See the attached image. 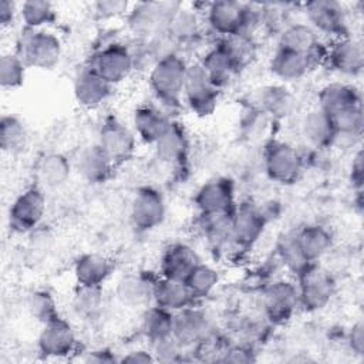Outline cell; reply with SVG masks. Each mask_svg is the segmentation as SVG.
Instances as JSON below:
<instances>
[{
  "label": "cell",
  "instance_id": "6da1fadb",
  "mask_svg": "<svg viewBox=\"0 0 364 364\" xmlns=\"http://www.w3.org/2000/svg\"><path fill=\"white\" fill-rule=\"evenodd\" d=\"M181 4L173 1H144L135 4L128 13V27L141 41L165 34L173 14Z\"/></svg>",
  "mask_w": 364,
  "mask_h": 364
},
{
  "label": "cell",
  "instance_id": "7a4b0ae2",
  "mask_svg": "<svg viewBox=\"0 0 364 364\" xmlns=\"http://www.w3.org/2000/svg\"><path fill=\"white\" fill-rule=\"evenodd\" d=\"M188 65L176 53L158 60L149 73V85L158 100L176 104L183 94Z\"/></svg>",
  "mask_w": 364,
  "mask_h": 364
},
{
  "label": "cell",
  "instance_id": "3957f363",
  "mask_svg": "<svg viewBox=\"0 0 364 364\" xmlns=\"http://www.w3.org/2000/svg\"><path fill=\"white\" fill-rule=\"evenodd\" d=\"M17 54L27 67L51 70L61 58V41L55 34L44 28H27L20 40Z\"/></svg>",
  "mask_w": 364,
  "mask_h": 364
},
{
  "label": "cell",
  "instance_id": "277c9868",
  "mask_svg": "<svg viewBox=\"0 0 364 364\" xmlns=\"http://www.w3.org/2000/svg\"><path fill=\"white\" fill-rule=\"evenodd\" d=\"M299 304L309 311L326 307L336 290L331 273L316 262L309 263L299 274Z\"/></svg>",
  "mask_w": 364,
  "mask_h": 364
},
{
  "label": "cell",
  "instance_id": "5b68a950",
  "mask_svg": "<svg viewBox=\"0 0 364 364\" xmlns=\"http://www.w3.org/2000/svg\"><path fill=\"white\" fill-rule=\"evenodd\" d=\"M219 90L220 88L215 85L200 63L188 65L182 95L185 97L188 107L196 115L206 117L215 111L218 105Z\"/></svg>",
  "mask_w": 364,
  "mask_h": 364
},
{
  "label": "cell",
  "instance_id": "8992f818",
  "mask_svg": "<svg viewBox=\"0 0 364 364\" xmlns=\"http://www.w3.org/2000/svg\"><path fill=\"white\" fill-rule=\"evenodd\" d=\"M46 210V198L40 188L21 192L10 206L9 226L16 233H28L38 228Z\"/></svg>",
  "mask_w": 364,
  "mask_h": 364
},
{
  "label": "cell",
  "instance_id": "52a82bcc",
  "mask_svg": "<svg viewBox=\"0 0 364 364\" xmlns=\"http://www.w3.org/2000/svg\"><path fill=\"white\" fill-rule=\"evenodd\" d=\"M90 67L108 84L114 85L124 81L131 74L135 64L132 51L127 46L112 43L94 54Z\"/></svg>",
  "mask_w": 364,
  "mask_h": 364
},
{
  "label": "cell",
  "instance_id": "ba28073f",
  "mask_svg": "<svg viewBox=\"0 0 364 364\" xmlns=\"http://www.w3.org/2000/svg\"><path fill=\"white\" fill-rule=\"evenodd\" d=\"M264 168L270 179L289 185L299 179L303 161L296 148L286 142H272L264 154Z\"/></svg>",
  "mask_w": 364,
  "mask_h": 364
},
{
  "label": "cell",
  "instance_id": "9c48e42d",
  "mask_svg": "<svg viewBox=\"0 0 364 364\" xmlns=\"http://www.w3.org/2000/svg\"><path fill=\"white\" fill-rule=\"evenodd\" d=\"M75 331L71 323L60 316L43 324L38 334V351L48 358H63L75 348Z\"/></svg>",
  "mask_w": 364,
  "mask_h": 364
},
{
  "label": "cell",
  "instance_id": "30bf717a",
  "mask_svg": "<svg viewBox=\"0 0 364 364\" xmlns=\"http://www.w3.org/2000/svg\"><path fill=\"white\" fill-rule=\"evenodd\" d=\"M98 144L109 155L115 165L128 161L135 151V135L115 117L104 119L100 128Z\"/></svg>",
  "mask_w": 364,
  "mask_h": 364
},
{
  "label": "cell",
  "instance_id": "8fae6325",
  "mask_svg": "<svg viewBox=\"0 0 364 364\" xmlns=\"http://www.w3.org/2000/svg\"><path fill=\"white\" fill-rule=\"evenodd\" d=\"M262 306L272 321L283 323L289 320L299 306L297 286L287 280L270 283L262 293Z\"/></svg>",
  "mask_w": 364,
  "mask_h": 364
},
{
  "label": "cell",
  "instance_id": "7c38bea8",
  "mask_svg": "<svg viewBox=\"0 0 364 364\" xmlns=\"http://www.w3.org/2000/svg\"><path fill=\"white\" fill-rule=\"evenodd\" d=\"M165 212V200L158 189L142 186L136 191L131 205V219L139 230H151L161 225Z\"/></svg>",
  "mask_w": 364,
  "mask_h": 364
},
{
  "label": "cell",
  "instance_id": "4fadbf2b",
  "mask_svg": "<svg viewBox=\"0 0 364 364\" xmlns=\"http://www.w3.org/2000/svg\"><path fill=\"white\" fill-rule=\"evenodd\" d=\"M235 188L228 178H215L203 183L196 195L195 203L202 215H218L233 212Z\"/></svg>",
  "mask_w": 364,
  "mask_h": 364
},
{
  "label": "cell",
  "instance_id": "5bb4252c",
  "mask_svg": "<svg viewBox=\"0 0 364 364\" xmlns=\"http://www.w3.org/2000/svg\"><path fill=\"white\" fill-rule=\"evenodd\" d=\"M306 16L310 26L320 33L347 37L346 11L338 1L314 0L306 4Z\"/></svg>",
  "mask_w": 364,
  "mask_h": 364
},
{
  "label": "cell",
  "instance_id": "9a60e30c",
  "mask_svg": "<svg viewBox=\"0 0 364 364\" xmlns=\"http://www.w3.org/2000/svg\"><path fill=\"white\" fill-rule=\"evenodd\" d=\"M264 226V213L253 203H242L233 210L232 242L243 249H247L257 242Z\"/></svg>",
  "mask_w": 364,
  "mask_h": 364
},
{
  "label": "cell",
  "instance_id": "2e32d148",
  "mask_svg": "<svg viewBox=\"0 0 364 364\" xmlns=\"http://www.w3.org/2000/svg\"><path fill=\"white\" fill-rule=\"evenodd\" d=\"M246 11V4L239 1H215L208 9V21L209 26L222 36H245Z\"/></svg>",
  "mask_w": 364,
  "mask_h": 364
},
{
  "label": "cell",
  "instance_id": "e0dca14e",
  "mask_svg": "<svg viewBox=\"0 0 364 364\" xmlns=\"http://www.w3.org/2000/svg\"><path fill=\"white\" fill-rule=\"evenodd\" d=\"M210 333V321L205 313L186 307L173 314V337L182 347L199 344L208 340Z\"/></svg>",
  "mask_w": 364,
  "mask_h": 364
},
{
  "label": "cell",
  "instance_id": "ac0fdd59",
  "mask_svg": "<svg viewBox=\"0 0 364 364\" xmlns=\"http://www.w3.org/2000/svg\"><path fill=\"white\" fill-rule=\"evenodd\" d=\"M73 91L80 105L85 108H95L108 98L111 84H108L90 65H87L75 74Z\"/></svg>",
  "mask_w": 364,
  "mask_h": 364
},
{
  "label": "cell",
  "instance_id": "d6986e66",
  "mask_svg": "<svg viewBox=\"0 0 364 364\" xmlns=\"http://www.w3.org/2000/svg\"><path fill=\"white\" fill-rule=\"evenodd\" d=\"M114 161L97 142L85 146L77 158V171L90 183H102L109 179L114 171Z\"/></svg>",
  "mask_w": 364,
  "mask_h": 364
},
{
  "label": "cell",
  "instance_id": "ffe728a7",
  "mask_svg": "<svg viewBox=\"0 0 364 364\" xmlns=\"http://www.w3.org/2000/svg\"><path fill=\"white\" fill-rule=\"evenodd\" d=\"M330 65L340 74L358 75L364 65L363 46L355 38H338L328 53Z\"/></svg>",
  "mask_w": 364,
  "mask_h": 364
},
{
  "label": "cell",
  "instance_id": "44dd1931",
  "mask_svg": "<svg viewBox=\"0 0 364 364\" xmlns=\"http://www.w3.org/2000/svg\"><path fill=\"white\" fill-rule=\"evenodd\" d=\"M200 64L218 88L228 84L229 80L233 77V74L242 65L236 60V57L232 54V51L229 50L225 41L210 48L205 54V58L202 60Z\"/></svg>",
  "mask_w": 364,
  "mask_h": 364
},
{
  "label": "cell",
  "instance_id": "7402d4cb",
  "mask_svg": "<svg viewBox=\"0 0 364 364\" xmlns=\"http://www.w3.org/2000/svg\"><path fill=\"white\" fill-rule=\"evenodd\" d=\"M199 262L200 259L192 246L186 243H175L165 250L161 262V272L164 277L185 280Z\"/></svg>",
  "mask_w": 364,
  "mask_h": 364
},
{
  "label": "cell",
  "instance_id": "603a6c76",
  "mask_svg": "<svg viewBox=\"0 0 364 364\" xmlns=\"http://www.w3.org/2000/svg\"><path fill=\"white\" fill-rule=\"evenodd\" d=\"M155 282L141 273L124 274L115 286L117 299L128 307L146 306L154 299Z\"/></svg>",
  "mask_w": 364,
  "mask_h": 364
},
{
  "label": "cell",
  "instance_id": "cb8c5ba5",
  "mask_svg": "<svg viewBox=\"0 0 364 364\" xmlns=\"http://www.w3.org/2000/svg\"><path fill=\"white\" fill-rule=\"evenodd\" d=\"M132 122L135 132L146 144H155L172 124L166 114L152 105L138 107L134 112Z\"/></svg>",
  "mask_w": 364,
  "mask_h": 364
},
{
  "label": "cell",
  "instance_id": "d4e9b609",
  "mask_svg": "<svg viewBox=\"0 0 364 364\" xmlns=\"http://www.w3.org/2000/svg\"><path fill=\"white\" fill-rule=\"evenodd\" d=\"M154 300L158 306L166 310L179 311L189 307L195 297L183 280H175L162 276L155 282Z\"/></svg>",
  "mask_w": 364,
  "mask_h": 364
},
{
  "label": "cell",
  "instance_id": "484cf974",
  "mask_svg": "<svg viewBox=\"0 0 364 364\" xmlns=\"http://www.w3.org/2000/svg\"><path fill=\"white\" fill-rule=\"evenodd\" d=\"M357 105H361V95L353 85L348 84H328L321 90L318 95V108L328 114V117Z\"/></svg>",
  "mask_w": 364,
  "mask_h": 364
},
{
  "label": "cell",
  "instance_id": "4316f807",
  "mask_svg": "<svg viewBox=\"0 0 364 364\" xmlns=\"http://www.w3.org/2000/svg\"><path fill=\"white\" fill-rule=\"evenodd\" d=\"M318 46V34L310 24L294 23L282 31L277 48L314 57Z\"/></svg>",
  "mask_w": 364,
  "mask_h": 364
},
{
  "label": "cell",
  "instance_id": "83f0119b",
  "mask_svg": "<svg viewBox=\"0 0 364 364\" xmlns=\"http://www.w3.org/2000/svg\"><path fill=\"white\" fill-rule=\"evenodd\" d=\"M311 63V55L277 48L270 61V70L283 81H296L309 73Z\"/></svg>",
  "mask_w": 364,
  "mask_h": 364
},
{
  "label": "cell",
  "instance_id": "f1b7e54d",
  "mask_svg": "<svg viewBox=\"0 0 364 364\" xmlns=\"http://www.w3.org/2000/svg\"><path fill=\"white\" fill-rule=\"evenodd\" d=\"M111 272V262L98 253L81 255L74 264V276L81 286H102Z\"/></svg>",
  "mask_w": 364,
  "mask_h": 364
},
{
  "label": "cell",
  "instance_id": "f546056e",
  "mask_svg": "<svg viewBox=\"0 0 364 364\" xmlns=\"http://www.w3.org/2000/svg\"><path fill=\"white\" fill-rule=\"evenodd\" d=\"M71 173V164L64 154L47 152L37 165L36 175L38 182L47 188H58L67 182Z\"/></svg>",
  "mask_w": 364,
  "mask_h": 364
},
{
  "label": "cell",
  "instance_id": "4dcf8cb0",
  "mask_svg": "<svg viewBox=\"0 0 364 364\" xmlns=\"http://www.w3.org/2000/svg\"><path fill=\"white\" fill-rule=\"evenodd\" d=\"M304 138L316 148L331 145L337 135L331 118L321 108L309 111L301 124Z\"/></svg>",
  "mask_w": 364,
  "mask_h": 364
},
{
  "label": "cell",
  "instance_id": "1f68e13d",
  "mask_svg": "<svg viewBox=\"0 0 364 364\" xmlns=\"http://www.w3.org/2000/svg\"><path fill=\"white\" fill-rule=\"evenodd\" d=\"M294 239L303 256L310 263L324 256L333 243L331 233L321 225H307L301 228L294 235Z\"/></svg>",
  "mask_w": 364,
  "mask_h": 364
},
{
  "label": "cell",
  "instance_id": "d6a6232c",
  "mask_svg": "<svg viewBox=\"0 0 364 364\" xmlns=\"http://www.w3.org/2000/svg\"><path fill=\"white\" fill-rule=\"evenodd\" d=\"M155 154L165 164H181L188 154V138L183 128L172 122L166 132L154 144Z\"/></svg>",
  "mask_w": 364,
  "mask_h": 364
},
{
  "label": "cell",
  "instance_id": "836d02e7",
  "mask_svg": "<svg viewBox=\"0 0 364 364\" xmlns=\"http://www.w3.org/2000/svg\"><path fill=\"white\" fill-rule=\"evenodd\" d=\"M141 330L154 344L173 336V311L161 306L149 307L142 314Z\"/></svg>",
  "mask_w": 364,
  "mask_h": 364
},
{
  "label": "cell",
  "instance_id": "e575fe53",
  "mask_svg": "<svg viewBox=\"0 0 364 364\" xmlns=\"http://www.w3.org/2000/svg\"><path fill=\"white\" fill-rule=\"evenodd\" d=\"M28 134L24 124L14 115H3L0 119V146L10 155L26 149Z\"/></svg>",
  "mask_w": 364,
  "mask_h": 364
},
{
  "label": "cell",
  "instance_id": "d590c367",
  "mask_svg": "<svg viewBox=\"0 0 364 364\" xmlns=\"http://www.w3.org/2000/svg\"><path fill=\"white\" fill-rule=\"evenodd\" d=\"M71 304H73L74 313L78 317H81L84 320L95 318L100 314L101 307L104 304L101 286L78 284V289L74 293Z\"/></svg>",
  "mask_w": 364,
  "mask_h": 364
},
{
  "label": "cell",
  "instance_id": "8d00e7d4",
  "mask_svg": "<svg viewBox=\"0 0 364 364\" xmlns=\"http://www.w3.org/2000/svg\"><path fill=\"white\" fill-rule=\"evenodd\" d=\"M259 102L266 112L279 118L289 115L294 105L291 94L283 85H267L262 88Z\"/></svg>",
  "mask_w": 364,
  "mask_h": 364
},
{
  "label": "cell",
  "instance_id": "74e56055",
  "mask_svg": "<svg viewBox=\"0 0 364 364\" xmlns=\"http://www.w3.org/2000/svg\"><path fill=\"white\" fill-rule=\"evenodd\" d=\"M18 13L28 30H41L44 26L50 24L55 18L54 7L46 0H28L24 1Z\"/></svg>",
  "mask_w": 364,
  "mask_h": 364
},
{
  "label": "cell",
  "instance_id": "f35d334b",
  "mask_svg": "<svg viewBox=\"0 0 364 364\" xmlns=\"http://www.w3.org/2000/svg\"><path fill=\"white\" fill-rule=\"evenodd\" d=\"M183 282L189 287L193 297L200 299L209 296L213 291L219 283V274L212 266L199 262Z\"/></svg>",
  "mask_w": 364,
  "mask_h": 364
},
{
  "label": "cell",
  "instance_id": "ab89813d",
  "mask_svg": "<svg viewBox=\"0 0 364 364\" xmlns=\"http://www.w3.org/2000/svg\"><path fill=\"white\" fill-rule=\"evenodd\" d=\"M199 31V21L196 14L192 10L183 9L182 6L179 10L173 14L169 26H168V34L175 43L188 41L193 38Z\"/></svg>",
  "mask_w": 364,
  "mask_h": 364
},
{
  "label": "cell",
  "instance_id": "60d3db41",
  "mask_svg": "<svg viewBox=\"0 0 364 364\" xmlns=\"http://www.w3.org/2000/svg\"><path fill=\"white\" fill-rule=\"evenodd\" d=\"M27 65L18 54L4 53L0 57V85L4 90L18 88L26 78Z\"/></svg>",
  "mask_w": 364,
  "mask_h": 364
},
{
  "label": "cell",
  "instance_id": "b9f144b4",
  "mask_svg": "<svg viewBox=\"0 0 364 364\" xmlns=\"http://www.w3.org/2000/svg\"><path fill=\"white\" fill-rule=\"evenodd\" d=\"M27 310L33 318L43 324L58 316L57 303L47 290L33 291L27 300Z\"/></svg>",
  "mask_w": 364,
  "mask_h": 364
},
{
  "label": "cell",
  "instance_id": "7bdbcfd3",
  "mask_svg": "<svg viewBox=\"0 0 364 364\" xmlns=\"http://www.w3.org/2000/svg\"><path fill=\"white\" fill-rule=\"evenodd\" d=\"M205 218V233L208 239L215 245H223L226 242H232V216L233 212L229 213H218V215H202Z\"/></svg>",
  "mask_w": 364,
  "mask_h": 364
},
{
  "label": "cell",
  "instance_id": "ee69618b",
  "mask_svg": "<svg viewBox=\"0 0 364 364\" xmlns=\"http://www.w3.org/2000/svg\"><path fill=\"white\" fill-rule=\"evenodd\" d=\"M279 253H280V257H282L283 263L287 266V269L294 272L296 274H299L310 263L303 256V253H301V250H300V247H299V245L294 239V235L286 236L280 242Z\"/></svg>",
  "mask_w": 364,
  "mask_h": 364
},
{
  "label": "cell",
  "instance_id": "f6af8a7d",
  "mask_svg": "<svg viewBox=\"0 0 364 364\" xmlns=\"http://www.w3.org/2000/svg\"><path fill=\"white\" fill-rule=\"evenodd\" d=\"M94 9L101 17L109 18V17H117L129 11L128 10L129 3L121 1V0H104V1H97L94 4Z\"/></svg>",
  "mask_w": 364,
  "mask_h": 364
},
{
  "label": "cell",
  "instance_id": "bcb514c9",
  "mask_svg": "<svg viewBox=\"0 0 364 364\" xmlns=\"http://www.w3.org/2000/svg\"><path fill=\"white\" fill-rule=\"evenodd\" d=\"M348 344H350L351 350L355 354L363 355V351H364V326H363L361 321H357L351 327V331L348 334Z\"/></svg>",
  "mask_w": 364,
  "mask_h": 364
},
{
  "label": "cell",
  "instance_id": "7dc6e473",
  "mask_svg": "<svg viewBox=\"0 0 364 364\" xmlns=\"http://www.w3.org/2000/svg\"><path fill=\"white\" fill-rule=\"evenodd\" d=\"M364 166H363V152L361 149L355 154L354 159H353V164H351V171H350V179H351V183L361 189L363 186V178H364Z\"/></svg>",
  "mask_w": 364,
  "mask_h": 364
},
{
  "label": "cell",
  "instance_id": "c3c4849f",
  "mask_svg": "<svg viewBox=\"0 0 364 364\" xmlns=\"http://www.w3.org/2000/svg\"><path fill=\"white\" fill-rule=\"evenodd\" d=\"M121 363H132V364H148V363H154L155 355L151 351L146 350H132L129 353H127L122 358H119Z\"/></svg>",
  "mask_w": 364,
  "mask_h": 364
},
{
  "label": "cell",
  "instance_id": "681fc988",
  "mask_svg": "<svg viewBox=\"0 0 364 364\" xmlns=\"http://www.w3.org/2000/svg\"><path fill=\"white\" fill-rule=\"evenodd\" d=\"M17 13H18V10H17V6L14 1L1 0L0 1V24H1V27L10 26Z\"/></svg>",
  "mask_w": 364,
  "mask_h": 364
},
{
  "label": "cell",
  "instance_id": "f907efd6",
  "mask_svg": "<svg viewBox=\"0 0 364 364\" xmlns=\"http://www.w3.org/2000/svg\"><path fill=\"white\" fill-rule=\"evenodd\" d=\"M84 361L85 363H97V364H101V363H114V361H118L112 353H109L108 350L105 348H100V350H92V351H88L87 355L84 357Z\"/></svg>",
  "mask_w": 364,
  "mask_h": 364
},
{
  "label": "cell",
  "instance_id": "816d5d0a",
  "mask_svg": "<svg viewBox=\"0 0 364 364\" xmlns=\"http://www.w3.org/2000/svg\"><path fill=\"white\" fill-rule=\"evenodd\" d=\"M255 358L252 357V353L243 350V348H232L228 353H225V357L222 358V361H228V363H250Z\"/></svg>",
  "mask_w": 364,
  "mask_h": 364
}]
</instances>
